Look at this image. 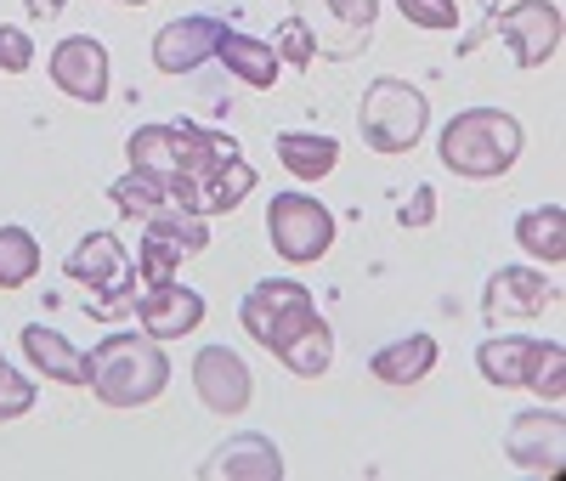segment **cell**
<instances>
[{"mask_svg":"<svg viewBox=\"0 0 566 481\" xmlns=\"http://www.w3.org/2000/svg\"><path fill=\"white\" fill-rule=\"evenodd\" d=\"M239 323L255 346L277 352L283 368L301 379H323L335 363V328L323 323L312 289L295 278H261L239 306Z\"/></svg>","mask_w":566,"mask_h":481,"instance_id":"1","label":"cell"},{"mask_svg":"<svg viewBox=\"0 0 566 481\" xmlns=\"http://www.w3.org/2000/svg\"><path fill=\"white\" fill-rule=\"evenodd\" d=\"M170 385V363L159 352L154 334H108V341L91 352V391L108 408H148Z\"/></svg>","mask_w":566,"mask_h":481,"instance_id":"2","label":"cell"},{"mask_svg":"<svg viewBox=\"0 0 566 481\" xmlns=\"http://www.w3.org/2000/svg\"><path fill=\"white\" fill-rule=\"evenodd\" d=\"M522 148H527L522 125H515L510 114H499V108H464L442 130V165L453 176H470V181L504 176L515 159H522Z\"/></svg>","mask_w":566,"mask_h":481,"instance_id":"3","label":"cell"},{"mask_svg":"<svg viewBox=\"0 0 566 481\" xmlns=\"http://www.w3.org/2000/svg\"><path fill=\"white\" fill-rule=\"evenodd\" d=\"M424 119H431V103L424 91L408 85V80H374L363 91V108H357V125H363V142L374 154H413V142L424 136Z\"/></svg>","mask_w":566,"mask_h":481,"instance_id":"4","label":"cell"},{"mask_svg":"<svg viewBox=\"0 0 566 481\" xmlns=\"http://www.w3.org/2000/svg\"><path fill=\"white\" fill-rule=\"evenodd\" d=\"M69 278L91 295V312H103V317L136 312V272L114 232H85L69 250Z\"/></svg>","mask_w":566,"mask_h":481,"instance_id":"5","label":"cell"},{"mask_svg":"<svg viewBox=\"0 0 566 481\" xmlns=\"http://www.w3.org/2000/svg\"><path fill=\"white\" fill-rule=\"evenodd\" d=\"M210 244L205 232V216L181 210V205H165L154 216H142V238H136V278L142 283H165L176 278V266L187 255H199Z\"/></svg>","mask_w":566,"mask_h":481,"instance_id":"6","label":"cell"},{"mask_svg":"<svg viewBox=\"0 0 566 481\" xmlns=\"http://www.w3.org/2000/svg\"><path fill=\"white\" fill-rule=\"evenodd\" d=\"M266 232H272V250L290 266H312V261L328 255V244H335V216H328V205H317L312 192H277L272 210H266Z\"/></svg>","mask_w":566,"mask_h":481,"instance_id":"7","label":"cell"},{"mask_svg":"<svg viewBox=\"0 0 566 481\" xmlns=\"http://www.w3.org/2000/svg\"><path fill=\"white\" fill-rule=\"evenodd\" d=\"M374 0H301V23H306V34H312V45H317V57H357L363 45H368V34H374Z\"/></svg>","mask_w":566,"mask_h":481,"instance_id":"8","label":"cell"},{"mask_svg":"<svg viewBox=\"0 0 566 481\" xmlns=\"http://www.w3.org/2000/svg\"><path fill=\"white\" fill-rule=\"evenodd\" d=\"M176 136H181V159H176V176H170L165 187H170V199H176L181 210H193V199L205 192V181H210L227 159H239V142H232L227 130H205V125H193V119H181Z\"/></svg>","mask_w":566,"mask_h":481,"instance_id":"9","label":"cell"},{"mask_svg":"<svg viewBox=\"0 0 566 481\" xmlns=\"http://www.w3.org/2000/svg\"><path fill=\"white\" fill-rule=\"evenodd\" d=\"M493 29L510 40V52L522 69H544L560 52V7L555 0H522V7H504L493 12Z\"/></svg>","mask_w":566,"mask_h":481,"instance_id":"10","label":"cell"},{"mask_svg":"<svg viewBox=\"0 0 566 481\" xmlns=\"http://www.w3.org/2000/svg\"><path fill=\"white\" fill-rule=\"evenodd\" d=\"M555 301H560V283L555 278H544L533 266H499L488 278L482 312H488V323H527V317H538Z\"/></svg>","mask_w":566,"mask_h":481,"instance_id":"11","label":"cell"},{"mask_svg":"<svg viewBox=\"0 0 566 481\" xmlns=\"http://www.w3.org/2000/svg\"><path fill=\"white\" fill-rule=\"evenodd\" d=\"M136 323H142V334H154V341H181V334H193L205 323V295L187 289V283H176V278L142 283Z\"/></svg>","mask_w":566,"mask_h":481,"instance_id":"12","label":"cell"},{"mask_svg":"<svg viewBox=\"0 0 566 481\" xmlns=\"http://www.w3.org/2000/svg\"><path fill=\"white\" fill-rule=\"evenodd\" d=\"M193 391L210 414H244L250 397H255V379L244 368L239 352H227V346H205L193 357Z\"/></svg>","mask_w":566,"mask_h":481,"instance_id":"13","label":"cell"},{"mask_svg":"<svg viewBox=\"0 0 566 481\" xmlns=\"http://www.w3.org/2000/svg\"><path fill=\"white\" fill-rule=\"evenodd\" d=\"M52 80H57L63 96L97 108L103 96H108V45L91 40V34H69L57 52H52Z\"/></svg>","mask_w":566,"mask_h":481,"instance_id":"14","label":"cell"},{"mask_svg":"<svg viewBox=\"0 0 566 481\" xmlns=\"http://www.w3.org/2000/svg\"><path fill=\"white\" fill-rule=\"evenodd\" d=\"M227 23L210 18V12H193V18H181V23H165L154 34V69L159 74H193L199 63L216 57V45H221Z\"/></svg>","mask_w":566,"mask_h":481,"instance_id":"15","label":"cell"},{"mask_svg":"<svg viewBox=\"0 0 566 481\" xmlns=\"http://www.w3.org/2000/svg\"><path fill=\"white\" fill-rule=\"evenodd\" d=\"M504 453L522 464V470H533V475H555L560 459H566V419L560 414H544V408L515 414L510 430H504Z\"/></svg>","mask_w":566,"mask_h":481,"instance_id":"16","label":"cell"},{"mask_svg":"<svg viewBox=\"0 0 566 481\" xmlns=\"http://www.w3.org/2000/svg\"><path fill=\"white\" fill-rule=\"evenodd\" d=\"M199 475H205V481H283V453H277V442L244 430V437H227V442L199 464Z\"/></svg>","mask_w":566,"mask_h":481,"instance_id":"17","label":"cell"},{"mask_svg":"<svg viewBox=\"0 0 566 481\" xmlns=\"http://www.w3.org/2000/svg\"><path fill=\"white\" fill-rule=\"evenodd\" d=\"M437 341L431 334H402V341H391V346H380L368 357V374L380 379V385H419L424 374L437 368Z\"/></svg>","mask_w":566,"mask_h":481,"instance_id":"18","label":"cell"},{"mask_svg":"<svg viewBox=\"0 0 566 481\" xmlns=\"http://www.w3.org/2000/svg\"><path fill=\"white\" fill-rule=\"evenodd\" d=\"M23 352H29V363H34L45 379H57V385H91V357H80L57 328L29 323V328H23Z\"/></svg>","mask_w":566,"mask_h":481,"instance_id":"19","label":"cell"},{"mask_svg":"<svg viewBox=\"0 0 566 481\" xmlns=\"http://www.w3.org/2000/svg\"><path fill=\"white\" fill-rule=\"evenodd\" d=\"M277 159L295 181H323L328 170L340 165V142L323 136V130H283L277 136Z\"/></svg>","mask_w":566,"mask_h":481,"instance_id":"20","label":"cell"},{"mask_svg":"<svg viewBox=\"0 0 566 481\" xmlns=\"http://www.w3.org/2000/svg\"><path fill=\"white\" fill-rule=\"evenodd\" d=\"M216 57H221L232 74H239L244 85H255V91H272V85H277V69H283V63H277V52H272L266 40L239 34V29H227V34H221Z\"/></svg>","mask_w":566,"mask_h":481,"instance_id":"21","label":"cell"},{"mask_svg":"<svg viewBox=\"0 0 566 481\" xmlns=\"http://www.w3.org/2000/svg\"><path fill=\"white\" fill-rule=\"evenodd\" d=\"M533 352H538L533 334H493V341L476 352V368H482V379H488V385L510 391V385H527Z\"/></svg>","mask_w":566,"mask_h":481,"instance_id":"22","label":"cell"},{"mask_svg":"<svg viewBox=\"0 0 566 481\" xmlns=\"http://www.w3.org/2000/svg\"><path fill=\"white\" fill-rule=\"evenodd\" d=\"M125 159H130L136 176L170 181V176H176V159H181V136H176V125H136L130 142H125Z\"/></svg>","mask_w":566,"mask_h":481,"instance_id":"23","label":"cell"},{"mask_svg":"<svg viewBox=\"0 0 566 481\" xmlns=\"http://www.w3.org/2000/svg\"><path fill=\"white\" fill-rule=\"evenodd\" d=\"M515 238H522V250L538 255L544 266H560L566 261V210L560 205L527 210L522 221H515Z\"/></svg>","mask_w":566,"mask_h":481,"instance_id":"24","label":"cell"},{"mask_svg":"<svg viewBox=\"0 0 566 481\" xmlns=\"http://www.w3.org/2000/svg\"><path fill=\"white\" fill-rule=\"evenodd\" d=\"M250 187H255V165H244V154L227 159V165L205 181V192L193 199V216H227V210H239V205L250 199Z\"/></svg>","mask_w":566,"mask_h":481,"instance_id":"25","label":"cell"},{"mask_svg":"<svg viewBox=\"0 0 566 481\" xmlns=\"http://www.w3.org/2000/svg\"><path fill=\"white\" fill-rule=\"evenodd\" d=\"M40 272V238L29 227H0V289H23Z\"/></svg>","mask_w":566,"mask_h":481,"instance_id":"26","label":"cell"},{"mask_svg":"<svg viewBox=\"0 0 566 481\" xmlns=\"http://www.w3.org/2000/svg\"><path fill=\"white\" fill-rule=\"evenodd\" d=\"M114 205L125 210V216H154V210H165V205H176L170 199V187L165 181H154V176H136V170H125L119 181H114Z\"/></svg>","mask_w":566,"mask_h":481,"instance_id":"27","label":"cell"},{"mask_svg":"<svg viewBox=\"0 0 566 481\" xmlns=\"http://www.w3.org/2000/svg\"><path fill=\"white\" fill-rule=\"evenodd\" d=\"M527 385L555 408L560 397H566V352H560V341H538V352H533V368H527Z\"/></svg>","mask_w":566,"mask_h":481,"instance_id":"28","label":"cell"},{"mask_svg":"<svg viewBox=\"0 0 566 481\" xmlns=\"http://www.w3.org/2000/svg\"><path fill=\"white\" fill-rule=\"evenodd\" d=\"M272 52H277V63H290V69H306V63L317 57V45H312L306 23H301V18H290V23H277V34H272Z\"/></svg>","mask_w":566,"mask_h":481,"instance_id":"29","label":"cell"},{"mask_svg":"<svg viewBox=\"0 0 566 481\" xmlns=\"http://www.w3.org/2000/svg\"><path fill=\"white\" fill-rule=\"evenodd\" d=\"M29 408H34V385L7 363V352H0V419H18Z\"/></svg>","mask_w":566,"mask_h":481,"instance_id":"30","label":"cell"},{"mask_svg":"<svg viewBox=\"0 0 566 481\" xmlns=\"http://www.w3.org/2000/svg\"><path fill=\"white\" fill-rule=\"evenodd\" d=\"M397 7L419 29H459V7H453V0H397Z\"/></svg>","mask_w":566,"mask_h":481,"instance_id":"31","label":"cell"},{"mask_svg":"<svg viewBox=\"0 0 566 481\" xmlns=\"http://www.w3.org/2000/svg\"><path fill=\"white\" fill-rule=\"evenodd\" d=\"M0 69L7 74H29L34 69V40L12 23H0Z\"/></svg>","mask_w":566,"mask_h":481,"instance_id":"32","label":"cell"},{"mask_svg":"<svg viewBox=\"0 0 566 481\" xmlns=\"http://www.w3.org/2000/svg\"><path fill=\"white\" fill-rule=\"evenodd\" d=\"M397 221H402L408 232H424V227H431V221H437V187H424V181H419L408 199H402Z\"/></svg>","mask_w":566,"mask_h":481,"instance_id":"33","label":"cell"},{"mask_svg":"<svg viewBox=\"0 0 566 481\" xmlns=\"http://www.w3.org/2000/svg\"><path fill=\"white\" fill-rule=\"evenodd\" d=\"M482 7H488V12H499V7H510V0H482Z\"/></svg>","mask_w":566,"mask_h":481,"instance_id":"34","label":"cell"},{"mask_svg":"<svg viewBox=\"0 0 566 481\" xmlns=\"http://www.w3.org/2000/svg\"><path fill=\"white\" fill-rule=\"evenodd\" d=\"M125 7H148V0H125Z\"/></svg>","mask_w":566,"mask_h":481,"instance_id":"35","label":"cell"}]
</instances>
